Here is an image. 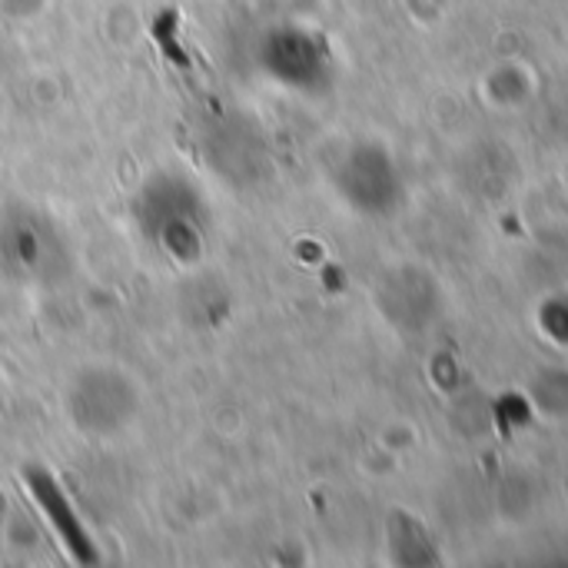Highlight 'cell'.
Listing matches in <instances>:
<instances>
[{
	"label": "cell",
	"mask_w": 568,
	"mask_h": 568,
	"mask_svg": "<svg viewBox=\"0 0 568 568\" xmlns=\"http://www.w3.org/2000/svg\"><path fill=\"white\" fill-rule=\"evenodd\" d=\"M23 489L30 493L33 506L40 509L43 523L50 526V532L57 536L60 549L70 556V562H83V566H93L97 562V546L90 542L87 529H83V519L77 516L73 509V499L63 493V486L47 473V469H23Z\"/></svg>",
	"instance_id": "obj_4"
},
{
	"label": "cell",
	"mask_w": 568,
	"mask_h": 568,
	"mask_svg": "<svg viewBox=\"0 0 568 568\" xmlns=\"http://www.w3.org/2000/svg\"><path fill=\"white\" fill-rule=\"evenodd\" d=\"M67 403L77 429L90 436H113L130 426L140 399L130 376H123L113 366H93L77 373Z\"/></svg>",
	"instance_id": "obj_2"
},
{
	"label": "cell",
	"mask_w": 568,
	"mask_h": 568,
	"mask_svg": "<svg viewBox=\"0 0 568 568\" xmlns=\"http://www.w3.org/2000/svg\"><path fill=\"white\" fill-rule=\"evenodd\" d=\"M0 519H3V499H0Z\"/></svg>",
	"instance_id": "obj_5"
},
{
	"label": "cell",
	"mask_w": 568,
	"mask_h": 568,
	"mask_svg": "<svg viewBox=\"0 0 568 568\" xmlns=\"http://www.w3.org/2000/svg\"><path fill=\"white\" fill-rule=\"evenodd\" d=\"M196 193L183 180L160 176L140 203V220L150 240L173 260L190 263L203 250V213Z\"/></svg>",
	"instance_id": "obj_1"
},
{
	"label": "cell",
	"mask_w": 568,
	"mask_h": 568,
	"mask_svg": "<svg viewBox=\"0 0 568 568\" xmlns=\"http://www.w3.org/2000/svg\"><path fill=\"white\" fill-rule=\"evenodd\" d=\"M60 233L37 213H17L0 223V270L17 280H50L60 266Z\"/></svg>",
	"instance_id": "obj_3"
}]
</instances>
